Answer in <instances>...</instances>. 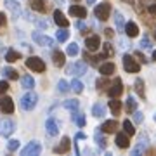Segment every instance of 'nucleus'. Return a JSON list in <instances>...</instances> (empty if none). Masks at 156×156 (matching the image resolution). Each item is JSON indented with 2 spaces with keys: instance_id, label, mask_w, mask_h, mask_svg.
Returning a JSON list of instances; mask_svg holds the SVG:
<instances>
[{
  "instance_id": "nucleus-1",
  "label": "nucleus",
  "mask_w": 156,
  "mask_h": 156,
  "mask_svg": "<svg viewBox=\"0 0 156 156\" xmlns=\"http://www.w3.org/2000/svg\"><path fill=\"white\" fill-rule=\"evenodd\" d=\"M37 102H38V95L31 92V90H28V94H24L21 97V108L24 111H31L37 106Z\"/></svg>"
},
{
  "instance_id": "nucleus-2",
  "label": "nucleus",
  "mask_w": 156,
  "mask_h": 156,
  "mask_svg": "<svg viewBox=\"0 0 156 156\" xmlns=\"http://www.w3.org/2000/svg\"><path fill=\"white\" fill-rule=\"evenodd\" d=\"M26 68H30V69H33V71H37V73H42V71H45V62L40 59V57H37V56H31V57H28L26 59Z\"/></svg>"
},
{
  "instance_id": "nucleus-3",
  "label": "nucleus",
  "mask_w": 156,
  "mask_h": 156,
  "mask_svg": "<svg viewBox=\"0 0 156 156\" xmlns=\"http://www.w3.org/2000/svg\"><path fill=\"white\" fill-rule=\"evenodd\" d=\"M123 68H125V71H127V73H139L140 64L135 61L132 56L125 54V56H123Z\"/></svg>"
},
{
  "instance_id": "nucleus-4",
  "label": "nucleus",
  "mask_w": 156,
  "mask_h": 156,
  "mask_svg": "<svg viewBox=\"0 0 156 156\" xmlns=\"http://www.w3.org/2000/svg\"><path fill=\"white\" fill-rule=\"evenodd\" d=\"M109 12H111V5L109 4H99L94 9V14L99 21H106L108 17H109Z\"/></svg>"
},
{
  "instance_id": "nucleus-5",
  "label": "nucleus",
  "mask_w": 156,
  "mask_h": 156,
  "mask_svg": "<svg viewBox=\"0 0 156 156\" xmlns=\"http://www.w3.org/2000/svg\"><path fill=\"white\" fill-rule=\"evenodd\" d=\"M87 71V64L83 61H78V62H73L68 66V73L73 75V76H80V75H85Z\"/></svg>"
},
{
  "instance_id": "nucleus-6",
  "label": "nucleus",
  "mask_w": 156,
  "mask_h": 156,
  "mask_svg": "<svg viewBox=\"0 0 156 156\" xmlns=\"http://www.w3.org/2000/svg\"><path fill=\"white\" fill-rule=\"evenodd\" d=\"M40 153H42V144H40V142H37V140L30 142V144L21 151L23 156H35V154H40Z\"/></svg>"
},
{
  "instance_id": "nucleus-7",
  "label": "nucleus",
  "mask_w": 156,
  "mask_h": 156,
  "mask_svg": "<svg viewBox=\"0 0 156 156\" xmlns=\"http://www.w3.org/2000/svg\"><path fill=\"white\" fill-rule=\"evenodd\" d=\"M14 132V122L12 120H0V135L2 137H9Z\"/></svg>"
},
{
  "instance_id": "nucleus-8",
  "label": "nucleus",
  "mask_w": 156,
  "mask_h": 156,
  "mask_svg": "<svg viewBox=\"0 0 156 156\" xmlns=\"http://www.w3.org/2000/svg\"><path fill=\"white\" fill-rule=\"evenodd\" d=\"M33 40L38 45H44V47H52L54 45V40L47 37V35H42L40 31H33Z\"/></svg>"
},
{
  "instance_id": "nucleus-9",
  "label": "nucleus",
  "mask_w": 156,
  "mask_h": 156,
  "mask_svg": "<svg viewBox=\"0 0 156 156\" xmlns=\"http://www.w3.org/2000/svg\"><path fill=\"white\" fill-rule=\"evenodd\" d=\"M146 149H147V137H146V134H142V135H140V139H139V142H137L135 147L132 149V156L142 154Z\"/></svg>"
},
{
  "instance_id": "nucleus-10",
  "label": "nucleus",
  "mask_w": 156,
  "mask_h": 156,
  "mask_svg": "<svg viewBox=\"0 0 156 156\" xmlns=\"http://www.w3.org/2000/svg\"><path fill=\"white\" fill-rule=\"evenodd\" d=\"M85 47H87V50H90V52H95V50L101 47V40L97 35H90V37H87V40H85Z\"/></svg>"
},
{
  "instance_id": "nucleus-11",
  "label": "nucleus",
  "mask_w": 156,
  "mask_h": 156,
  "mask_svg": "<svg viewBox=\"0 0 156 156\" xmlns=\"http://www.w3.org/2000/svg\"><path fill=\"white\" fill-rule=\"evenodd\" d=\"M0 109L7 115L14 113V101L11 97H0Z\"/></svg>"
},
{
  "instance_id": "nucleus-12",
  "label": "nucleus",
  "mask_w": 156,
  "mask_h": 156,
  "mask_svg": "<svg viewBox=\"0 0 156 156\" xmlns=\"http://www.w3.org/2000/svg\"><path fill=\"white\" fill-rule=\"evenodd\" d=\"M123 92V83H122V80L120 78H116L115 80V83L111 85V89L108 90V94H109V97H120Z\"/></svg>"
},
{
  "instance_id": "nucleus-13",
  "label": "nucleus",
  "mask_w": 156,
  "mask_h": 156,
  "mask_svg": "<svg viewBox=\"0 0 156 156\" xmlns=\"http://www.w3.org/2000/svg\"><path fill=\"white\" fill-rule=\"evenodd\" d=\"M116 128H118L116 120H108V122H104L101 125V130H102L104 134H113V132H116Z\"/></svg>"
},
{
  "instance_id": "nucleus-14",
  "label": "nucleus",
  "mask_w": 156,
  "mask_h": 156,
  "mask_svg": "<svg viewBox=\"0 0 156 156\" xmlns=\"http://www.w3.org/2000/svg\"><path fill=\"white\" fill-rule=\"evenodd\" d=\"M68 151H69V137H62L61 142H59V146L54 147V153H57V154H64V153H68Z\"/></svg>"
},
{
  "instance_id": "nucleus-15",
  "label": "nucleus",
  "mask_w": 156,
  "mask_h": 156,
  "mask_svg": "<svg viewBox=\"0 0 156 156\" xmlns=\"http://www.w3.org/2000/svg\"><path fill=\"white\" fill-rule=\"evenodd\" d=\"M54 21H56V24H57V26H61V28H66L68 24H69V21L64 17V14H62L59 9L54 11Z\"/></svg>"
},
{
  "instance_id": "nucleus-16",
  "label": "nucleus",
  "mask_w": 156,
  "mask_h": 156,
  "mask_svg": "<svg viewBox=\"0 0 156 156\" xmlns=\"http://www.w3.org/2000/svg\"><path fill=\"white\" fill-rule=\"evenodd\" d=\"M125 33H127L130 38H134V37L139 35V26H137L134 21H128L127 24H125Z\"/></svg>"
},
{
  "instance_id": "nucleus-17",
  "label": "nucleus",
  "mask_w": 156,
  "mask_h": 156,
  "mask_svg": "<svg viewBox=\"0 0 156 156\" xmlns=\"http://www.w3.org/2000/svg\"><path fill=\"white\" fill-rule=\"evenodd\" d=\"M45 128H47V134H49V135H57V134H59V127H57V123H56L54 118H49V120H47Z\"/></svg>"
},
{
  "instance_id": "nucleus-18",
  "label": "nucleus",
  "mask_w": 156,
  "mask_h": 156,
  "mask_svg": "<svg viewBox=\"0 0 156 156\" xmlns=\"http://www.w3.org/2000/svg\"><path fill=\"white\" fill-rule=\"evenodd\" d=\"M116 146H118V147H122V149H127L128 146H130L128 134H123V132H120V134L116 135Z\"/></svg>"
},
{
  "instance_id": "nucleus-19",
  "label": "nucleus",
  "mask_w": 156,
  "mask_h": 156,
  "mask_svg": "<svg viewBox=\"0 0 156 156\" xmlns=\"http://www.w3.org/2000/svg\"><path fill=\"white\" fill-rule=\"evenodd\" d=\"M99 73L102 76H109L111 73H115V64H113V62H104V64H101Z\"/></svg>"
},
{
  "instance_id": "nucleus-20",
  "label": "nucleus",
  "mask_w": 156,
  "mask_h": 156,
  "mask_svg": "<svg viewBox=\"0 0 156 156\" xmlns=\"http://www.w3.org/2000/svg\"><path fill=\"white\" fill-rule=\"evenodd\" d=\"M5 7L9 11H12L14 14H21V5H19V0H5Z\"/></svg>"
},
{
  "instance_id": "nucleus-21",
  "label": "nucleus",
  "mask_w": 156,
  "mask_h": 156,
  "mask_svg": "<svg viewBox=\"0 0 156 156\" xmlns=\"http://www.w3.org/2000/svg\"><path fill=\"white\" fill-rule=\"evenodd\" d=\"M69 14L71 16H76V17H85L87 16V9L82 5H71L69 7Z\"/></svg>"
},
{
  "instance_id": "nucleus-22",
  "label": "nucleus",
  "mask_w": 156,
  "mask_h": 156,
  "mask_svg": "<svg viewBox=\"0 0 156 156\" xmlns=\"http://www.w3.org/2000/svg\"><path fill=\"white\" fill-rule=\"evenodd\" d=\"M62 106L66 108V109H69V111L76 113L78 108H80V101H78V99H68V101H64V104H62Z\"/></svg>"
},
{
  "instance_id": "nucleus-23",
  "label": "nucleus",
  "mask_w": 156,
  "mask_h": 156,
  "mask_svg": "<svg viewBox=\"0 0 156 156\" xmlns=\"http://www.w3.org/2000/svg\"><path fill=\"white\" fill-rule=\"evenodd\" d=\"M109 109H111L113 115H120V109H122V102L118 101V97H111V101H109Z\"/></svg>"
},
{
  "instance_id": "nucleus-24",
  "label": "nucleus",
  "mask_w": 156,
  "mask_h": 156,
  "mask_svg": "<svg viewBox=\"0 0 156 156\" xmlns=\"http://www.w3.org/2000/svg\"><path fill=\"white\" fill-rule=\"evenodd\" d=\"M52 61H54V64H56L57 68L64 66V54H62L61 50H56V52L52 54Z\"/></svg>"
},
{
  "instance_id": "nucleus-25",
  "label": "nucleus",
  "mask_w": 156,
  "mask_h": 156,
  "mask_svg": "<svg viewBox=\"0 0 156 156\" xmlns=\"http://www.w3.org/2000/svg\"><path fill=\"white\" fill-rule=\"evenodd\" d=\"M21 85L24 87L26 90H31L35 87V80L33 76H30V75H24V76L21 78Z\"/></svg>"
},
{
  "instance_id": "nucleus-26",
  "label": "nucleus",
  "mask_w": 156,
  "mask_h": 156,
  "mask_svg": "<svg viewBox=\"0 0 156 156\" xmlns=\"http://www.w3.org/2000/svg\"><path fill=\"white\" fill-rule=\"evenodd\" d=\"M94 137H95V142H97V144H99V147H102V149H104V147H106V139H104V135H102V130H101V127L97 128V130H95V134H94Z\"/></svg>"
},
{
  "instance_id": "nucleus-27",
  "label": "nucleus",
  "mask_w": 156,
  "mask_h": 156,
  "mask_svg": "<svg viewBox=\"0 0 156 156\" xmlns=\"http://www.w3.org/2000/svg\"><path fill=\"white\" fill-rule=\"evenodd\" d=\"M104 111H106V109H104V106H102L101 102H95L94 106H92V115H94L95 118H102L104 116Z\"/></svg>"
},
{
  "instance_id": "nucleus-28",
  "label": "nucleus",
  "mask_w": 156,
  "mask_h": 156,
  "mask_svg": "<svg viewBox=\"0 0 156 156\" xmlns=\"http://www.w3.org/2000/svg\"><path fill=\"white\" fill-rule=\"evenodd\" d=\"M30 5H31V9L37 11V12H45L44 0H30Z\"/></svg>"
},
{
  "instance_id": "nucleus-29",
  "label": "nucleus",
  "mask_w": 156,
  "mask_h": 156,
  "mask_svg": "<svg viewBox=\"0 0 156 156\" xmlns=\"http://www.w3.org/2000/svg\"><path fill=\"white\" fill-rule=\"evenodd\" d=\"M21 57V54L17 52V50H7V54H5V61L7 62H16L17 59Z\"/></svg>"
},
{
  "instance_id": "nucleus-30",
  "label": "nucleus",
  "mask_w": 156,
  "mask_h": 156,
  "mask_svg": "<svg viewBox=\"0 0 156 156\" xmlns=\"http://www.w3.org/2000/svg\"><path fill=\"white\" fill-rule=\"evenodd\" d=\"M2 71H4V75H5L9 80H17V78H19L17 71H16V69H12V68H4Z\"/></svg>"
},
{
  "instance_id": "nucleus-31",
  "label": "nucleus",
  "mask_w": 156,
  "mask_h": 156,
  "mask_svg": "<svg viewBox=\"0 0 156 156\" xmlns=\"http://www.w3.org/2000/svg\"><path fill=\"white\" fill-rule=\"evenodd\" d=\"M135 92H137L142 99L146 97V94H144V82H142L140 78H137V80H135Z\"/></svg>"
},
{
  "instance_id": "nucleus-32",
  "label": "nucleus",
  "mask_w": 156,
  "mask_h": 156,
  "mask_svg": "<svg viewBox=\"0 0 156 156\" xmlns=\"http://www.w3.org/2000/svg\"><path fill=\"white\" fill-rule=\"evenodd\" d=\"M115 21H116L118 30H123V31H125V23H123V16H122V12L120 11L115 12Z\"/></svg>"
},
{
  "instance_id": "nucleus-33",
  "label": "nucleus",
  "mask_w": 156,
  "mask_h": 156,
  "mask_svg": "<svg viewBox=\"0 0 156 156\" xmlns=\"http://www.w3.org/2000/svg\"><path fill=\"white\" fill-rule=\"evenodd\" d=\"M69 87H71V90L75 92V94H82V90H83V85H82L80 80H73Z\"/></svg>"
},
{
  "instance_id": "nucleus-34",
  "label": "nucleus",
  "mask_w": 156,
  "mask_h": 156,
  "mask_svg": "<svg viewBox=\"0 0 156 156\" xmlns=\"http://www.w3.org/2000/svg\"><path fill=\"white\" fill-rule=\"evenodd\" d=\"M135 109H137V101H135L134 97L130 95V97L127 99V111H128V113H134Z\"/></svg>"
},
{
  "instance_id": "nucleus-35",
  "label": "nucleus",
  "mask_w": 156,
  "mask_h": 156,
  "mask_svg": "<svg viewBox=\"0 0 156 156\" xmlns=\"http://www.w3.org/2000/svg\"><path fill=\"white\" fill-rule=\"evenodd\" d=\"M102 49H104V52H102V56H104V57H113L115 49L111 47V44H109V42H106V44L102 45Z\"/></svg>"
},
{
  "instance_id": "nucleus-36",
  "label": "nucleus",
  "mask_w": 156,
  "mask_h": 156,
  "mask_svg": "<svg viewBox=\"0 0 156 156\" xmlns=\"http://www.w3.org/2000/svg\"><path fill=\"white\" fill-rule=\"evenodd\" d=\"M123 128H125V134H128V135L135 134V128H134V125H132L130 120H125V122H123Z\"/></svg>"
},
{
  "instance_id": "nucleus-37",
  "label": "nucleus",
  "mask_w": 156,
  "mask_h": 156,
  "mask_svg": "<svg viewBox=\"0 0 156 156\" xmlns=\"http://www.w3.org/2000/svg\"><path fill=\"white\" fill-rule=\"evenodd\" d=\"M66 54L68 56H76L78 54V44H75V42H73V44H69L68 45V49H66Z\"/></svg>"
},
{
  "instance_id": "nucleus-38",
  "label": "nucleus",
  "mask_w": 156,
  "mask_h": 156,
  "mask_svg": "<svg viewBox=\"0 0 156 156\" xmlns=\"http://www.w3.org/2000/svg\"><path fill=\"white\" fill-rule=\"evenodd\" d=\"M73 118H75V122H76L78 127H85V123H87V120H85L83 115H78V111L73 115Z\"/></svg>"
},
{
  "instance_id": "nucleus-39",
  "label": "nucleus",
  "mask_w": 156,
  "mask_h": 156,
  "mask_svg": "<svg viewBox=\"0 0 156 156\" xmlns=\"http://www.w3.org/2000/svg\"><path fill=\"white\" fill-rule=\"evenodd\" d=\"M68 37H69V31H66V30H59L56 33V38L59 40V42H66Z\"/></svg>"
},
{
  "instance_id": "nucleus-40",
  "label": "nucleus",
  "mask_w": 156,
  "mask_h": 156,
  "mask_svg": "<svg viewBox=\"0 0 156 156\" xmlns=\"http://www.w3.org/2000/svg\"><path fill=\"white\" fill-rule=\"evenodd\" d=\"M57 90H59V92H62V94L69 90V85L66 83V80H59V83H57Z\"/></svg>"
},
{
  "instance_id": "nucleus-41",
  "label": "nucleus",
  "mask_w": 156,
  "mask_h": 156,
  "mask_svg": "<svg viewBox=\"0 0 156 156\" xmlns=\"http://www.w3.org/2000/svg\"><path fill=\"white\" fill-rule=\"evenodd\" d=\"M17 147H19V140H16V139H11L9 142H7V149H9V151H16Z\"/></svg>"
},
{
  "instance_id": "nucleus-42",
  "label": "nucleus",
  "mask_w": 156,
  "mask_h": 156,
  "mask_svg": "<svg viewBox=\"0 0 156 156\" xmlns=\"http://www.w3.org/2000/svg\"><path fill=\"white\" fill-rule=\"evenodd\" d=\"M142 120H144V115L140 111H134V122L135 123H142Z\"/></svg>"
},
{
  "instance_id": "nucleus-43",
  "label": "nucleus",
  "mask_w": 156,
  "mask_h": 156,
  "mask_svg": "<svg viewBox=\"0 0 156 156\" xmlns=\"http://www.w3.org/2000/svg\"><path fill=\"white\" fill-rule=\"evenodd\" d=\"M140 47H142V49H151V47H153V45H151V42H149V38H147V37H144V38L140 40Z\"/></svg>"
},
{
  "instance_id": "nucleus-44",
  "label": "nucleus",
  "mask_w": 156,
  "mask_h": 156,
  "mask_svg": "<svg viewBox=\"0 0 156 156\" xmlns=\"http://www.w3.org/2000/svg\"><path fill=\"white\" fill-rule=\"evenodd\" d=\"M35 24L40 26V28H49V23L45 21V19H35Z\"/></svg>"
},
{
  "instance_id": "nucleus-45",
  "label": "nucleus",
  "mask_w": 156,
  "mask_h": 156,
  "mask_svg": "<svg viewBox=\"0 0 156 156\" xmlns=\"http://www.w3.org/2000/svg\"><path fill=\"white\" fill-rule=\"evenodd\" d=\"M7 90H9V83L7 82H0V95L5 94Z\"/></svg>"
},
{
  "instance_id": "nucleus-46",
  "label": "nucleus",
  "mask_w": 156,
  "mask_h": 156,
  "mask_svg": "<svg viewBox=\"0 0 156 156\" xmlns=\"http://www.w3.org/2000/svg\"><path fill=\"white\" fill-rule=\"evenodd\" d=\"M147 11H149V14L153 17H156V4H151V5L147 7Z\"/></svg>"
},
{
  "instance_id": "nucleus-47",
  "label": "nucleus",
  "mask_w": 156,
  "mask_h": 156,
  "mask_svg": "<svg viewBox=\"0 0 156 156\" xmlns=\"http://www.w3.org/2000/svg\"><path fill=\"white\" fill-rule=\"evenodd\" d=\"M104 85H108V82L104 80V78H101V80H97V87H99V89H102Z\"/></svg>"
},
{
  "instance_id": "nucleus-48",
  "label": "nucleus",
  "mask_w": 156,
  "mask_h": 156,
  "mask_svg": "<svg viewBox=\"0 0 156 156\" xmlns=\"http://www.w3.org/2000/svg\"><path fill=\"white\" fill-rule=\"evenodd\" d=\"M135 57H139V59H140V62H147V59H146V57L142 56V54H140L139 50H137V52H135Z\"/></svg>"
},
{
  "instance_id": "nucleus-49",
  "label": "nucleus",
  "mask_w": 156,
  "mask_h": 156,
  "mask_svg": "<svg viewBox=\"0 0 156 156\" xmlns=\"http://www.w3.org/2000/svg\"><path fill=\"white\" fill-rule=\"evenodd\" d=\"M0 26H5V14L0 12Z\"/></svg>"
},
{
  "instance_id": "nucleus-50",
  "label": "nucleus",
  "mask_w": 156,
  "mask_h": 156,
  "mask_svg": "<svg viewBox=\"0 0 156 156\" xmlns=\"http://www.w3.org/2000/svg\"><path fill=\"white\" fill-rule=\"evenodd\" d=\"M76 28H78V30H85V23L78 21V23H76Z\"/></svg>"
},
{
  "instance_id": "nucleus-51",
  "label": "nucleus",
  "mask_w": 156,
  "mask_h": 156,
  "mask_svg": "<svg viewBox=\"0 0 156 156\" xmlns=\"http://www.w3.org/2000/svg\"><path fill=\"white\" fill-rule=\"evenodd\" d=\"M85 137H87V135H85V134H82V132H78V134H76V140H80V139H85Z\"/></svg>"
},
{
  "instance_id": "nucleus-52",
  "label": "nucleus",
  "mask_w": 156,
  "mask_h": 156,
  "mask_svg": "<svg viewBox=\"0 0 156 156\" xmlns=\"http://www.w3.org/2000/svg\"><path fill=\"white\" fill-rule=\"evenodd\" d=\"M106 37H113V30H111V28L106 30Z\"/></svg>"
},
{
  "instance_id": "nucleus-53",
  "label": "nucleus",
  "mask_w": 156,
  "mask_h": 156,
  "mask_svg": "<svg viewBox=\"0 0 156 156\" xmlns=\"http://www.w3.org/2000/svg\"><path fill=\"white\" fill-rule=\"evenodd\" d=\"M123 2H127V4H134V0H123Z\"/></svg>"
},
{
  "instance_id": "nucleus-54",
  "label": "nucleus",
  "mask_w": 156,
  "mask_h": 156,
  "mask_svg": "<svg viewBox=\"0 0 156 156\" xmlns=\"http://www.w3.org/2000/svg\"><path fill=\"white\" fill-rule=\"evenodd\" d=\"M153 59H154V61H156V50H154V52H153Z\"/></svg>"
},
{
  "instance_id": "nucleus-55",
  "label": "nucleus",
  "mask_w": 156,
  "mask_h": 156,
  "mask_svg": "<svg viewBox=\"0 0 156 156\" xmlns=\"http://www.w3.org/2000/svg\"><path fill=\"white\" fill-rule=\"evenodd\" d=\"M87 2H89V4H94V2H95V0H87Z\"/></svg>"
},
{
  "instance_id": "nucleus-56",
  "label": "nucleus",
  "mask_w": 156,
  "mask_h": 156,
  "mask_svg": "<svg viewBox=\"0 0 156 156\" xmlns=\"http://www.w3.org/2000/svg\"><path fill=\"white\" fill-rule=\"evenodd\" d=\"M154 122H156V115H154Z\"/></svg>"
},
{
  "instance_id": "nucleus-57",
  "label": "nucleus",
  "mask_w": 156,
  "mask_h": 156,
  "mask_svg": "<svg viewBox=\"0 0 156 156\" xmlns=\"http://www.w3.org/2000/svg\"><path fill=\"white\" fill-rule=\"evenodd\" d=\"M75 2H80V0H75Z\"/></svg>"
}]
</instances>
